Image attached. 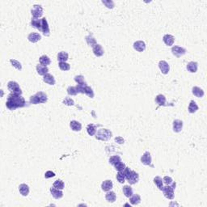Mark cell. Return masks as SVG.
<instances>
[{
	"mask_svg": "<svg viewBox=\"0 0 207 207\" xmlns=\"http://www.w3.org/2000/svg\"><path fill=\"white\" fill-rule=\"evenodd\" d=\"M159 67L164 75H167L170 71V66L168 65V63L165 61H160L159 62Z\"/></svg>",
	"mask_w": 207,
	"mask_h": 207,
	"instance_id": "8fae6325",
	"label": "cell"
},
{
	"mask_svg": "<svg viewBox=\"0 0 207 207\" xmlns=\"http://www.w3.org/2000/svg\"><path fill=\"white\" fill-rule=\"evenodd\" d=\"M162 191H163L164 195V197L166 198L170 199V200L174 198V188H172V186L167 185V186H165V187L163 188Z\"/></svg>",
	"mask_w": 207,
	"mask_h": 207,
	"instance_id": "52a82bcc",
	"label": "cell"
},
{
	"mask_svg": "<svg viewBox=\"0 0 207 207\" xmlns=\"http://www.w3.org/2000/svg\"><path fill=\"white\" fill-rule=\"evenodd\" d=\"M70 126L73 131H80L82 130V125L77 121H71L70 123Z\"/></svg>",
	"mask_w": 207,
	"mask_h": 207,
	"instance_id": "7402d4cb",
	"label": "cell"
},
{
	"mask_svg": "<svg viewBox=\"0 0 207 207\" xmlns=\"http://www.w3.org/2000/svg\"><path fill=\"white\" fill-rule=\"evenodd\" d=\"M119 161H122V159L119 155H113L111 156L110 159H109V164L112 165H114L115 164H117Z\"/></svg>",
	"mask_w": 207,
	"mask_h": 207,
	"instance_id": "b9f144b4",
	"label": "cell"
},
{
	"mask_svg": "<svg viewBox=\"0 0 207 207\" xmlns=\"http://www.w3.org/2000/svg\"><path fill=\"white\" fill-rule=\"evenodd\" d=\"M43 80L45 83L49 85H54L55 84V79L54 77L50 75V74H46L43 77Z\"/></svg>",
	"mask_w": 207,
	"mask_h": 207,
	"instance_id": "44dd1931",
	"label": "cell"
},
{
	"mask_svg": "<svg viewBox=\"0 0 207 207\" xmlns=\"http://www.w3.org/2000/svg\"><path fill=\"white\" fill-rule=\"evenodd\" d=\"M19 191L22 196L26 197L29 193V187L26 184H19Z\"/></svg>",
	"mask_w": 207,
	"mask_h": 207,
	"instance_id": "d6986e66",
	"label": "cell"
},
{
	"mask_svg": "<svg viewBox=\"0 0 207 207\" xmlns=\"http://www.w3.org/2000/svg\"><path fill=\"white\" fill-rule=\"evenodd\" d=\"M163 182L166 184L167 185L172 186L174 189L176 188V182H174L173 180L172 179V177H170V176H164V179H163Z\"/></svg>",
	"mask_w": 207,
	"mask_h": 207,
	"instance_id": "e575fe53",
	"label": "cell"
},
{
	"mask_svg": "<svg viewBox=\"0 0 207 207\" xmlns=\"http://www.w3.org/2000/svg\"><path fill=\"white\" fill-rule=\"evenodd\" d=\"M87 134H89L90 136H93L96 134V126H95L94 124H89L87 126Z\"/></svg>",
	"mask_w": 207,
	"mask_h": 207,
	"instance_id": "836d02e7",
	"label": "cell"
},
{
	"mask_svg": "<svg viewBox=\"0 0 207 207\" xmlns=\"http://www.w3.org/2000/svg\"><path fill=\"white\" fill-rule=\"evenodd\" d=\"M151 161H152V159H151V153L149 151H146L141 157V162L144 165L151 166V167L153 168L154 166L151 164Z\"/></svg>",
	"mask_w": 207,
	"mask_h": 207,
	"instance_id": "ba28073f",
	"label": "cell"
},
{
	"mask_svg": "<svg viewBox=\"0 0 207 207\" xmlns=\"http://www.w3.org/2000/svg\"><path fill=\"white\" fill-rule=\"evenodd\" d=\"M48 100V97L46 94L43 91H39L37 93L32 95L30 97V103L33 104H37L45 103Z\"/></svg>",
	"mask_w": 207,
	"mask_h": 207,
	"instance_id": "3957f363",
	"label": "cell"
},
{
	"mask_svg": "<svg viewBox=\"0 0 207 207\" xmlns=\"http://www.w3.org/2000/svg\"><path fill=\"white\" fill-rule=\"evenodd\" d=\"M10 62L11 63L12 66H14L15 69H17V70H19V71H20V70L22 69V65H21V63H20L19 61H17V60H15V59H11Z\"/></svg>",
	"mask_w": 207,
	"mask_h": 207,
	"instance_id": "60d3db41",
	"label": "cell"
},
{
	"mask_svg": "<svg viewBox=\"0 0 207 207\" xmlns=\"http://www.w3.org/2000/svg\"><path fill=\"white\" fill-rule=\"evenodd\" d=\"M67 93L68 95H75L78 94V92H77V89H76L75 87H69L68 88H67Z\"/></svg>",
	"mask_w": 207,
	"mask_h": 207,
	"instance_id": "f6af8a7d",
	"label": "cell"
},
{
	"mask_svg": "<svg viewBox=\"0 0 207 207\" xmlns=\"http://www.w3.org/2000/svg\"><path fill=\"white\" fill-rule=\"evenodd\" d=\"M43 35L45 37H49L50 35V30H49V27L48 24L47 19L45 18H42L41 19V30Z\"/></svg>",
	"mask_w": 207,
	"mask_h": 207,
	"instance_id": "30bf717a",
	"label": "cell"
},
{
	"mask_svg": "<svg viewBox=\"0 0 207 207\" xmlns=\"http://www.w3.org/2000/svg\"><path fill=\"white\" fill-rule=\"evenodd\" d=\"M57 60L59 62H66L68 60V53L66 52H60L57 54Z\"/></svg>",
	"mask_w": 207,
	"mask_h": 207,
	"instance_id": "f1b7e54d",
	"label": "cell"
},
{
	"mask_svg": "<svg viewBox=\"0 0 207 207\" xmlns=\"http://www.w3.org/2000/svg\"><path fill=\"white\" fill-rule=\"evenodd\" d=\"M28 39L30 42L36 43L37 42V41H39L41 39V35H40L39 33H30V34L28 36Z\"/></svg>",
	"mask_w": 207,
	"mask_h": 207,
	"instance_id": "e0dca14e",
	"label": "cell"
},
{
	"mask_svg": "<svg viewBox=\"0 0 207 207\" xmlns=\"http://www.w3.org/2000/svg\"><path fill=\"white\" fill-rule=\"evenodd\" d=\"M105 198H106V200L108 201V202L113 203L116 201L117 196H116V193L113 192V191H108V193H106V195H105Z\"/></svg>",
	"mask_w": 207,
	"mask_h": 207,
	"instance_id": "484cf974",
	"label": "cell"
},
{
	"mask_svg": "<svg viewBox=\"0 0 207 207\" xmlns=\"http://www.w3.org/2000/svg\"><path fill=\"white\" fill-rule=\"evenodd\" d=\"M75 81L79 85H87V83L84 79V77L83 75H76L75 77Z\"/></svg>",
	"mask_w": 207,
	"mask_h": 207,
	"instance_id": "f35d334b",
	"label": "cell"
},
{
	"mask_svg": "<svg viewBox=\"0 0 207 207\" xmlns=\"http://www.w3.org/2000/svg\"><path fill=\"white\" fill-rule=\"evenodd\" d=\"M115 141L118 142L119 144H123L124 143V139H123L122 137H117L116 138H115Z\"/></svg>",
	"mask_w": 207,
	"mask_h": 207,
	"instance_id": "681fc988",
	"label": "cell"
},
{
	"mask_svg": "<svg viewBox=\"0 0 207 207\" xmlns=\"http://www.w3.org/2000/svg\"><path fill=\"white\" fill-rule=\"evenodd\" d=\"M113 182H112V180H106L103 181V183L101 184V188H102V190L104 191V192L110 191V190L113 188Z\"/></svg>",
	"mask_w": 207,
	"mask_h": 207,
	"instance_id": "4fadbf2b",
	"label": "cell"
},
{
	"mask_svg": "<svg viewBox=\"0 0 207 207\" xmlns=\"http://www.w3.org/2000/svg\"><path fill=\"white\" fill-rule=\"evenodd\" d=\"M155 102L158 104V105H160V106H164V105H166V97L162 94L158 95L155 97Z\"/></svg>",
	"mask_w": 207,
	"mask_h": 207,
	"instance_id": "d4e9b609",
	"label": "cell"
},
{
	"mask_svg": "<svg viewBox=\"0 0 207 207\" xmlns=\"http://www.w3.org/2000/svg\"><path fill=\"white\" fill-rule=\"evenodd\" d=\"M25 104V99L21 95L11 93L7 97L6 106L10 110H15L16 108L24 107Z\"/></svg>",
	"mask_w": 207,
	"mask_h": 207,
	"instance_id": "6da1fadb",
	"label": "cell"
},
{
	"mask_svg": "<svg viewBox=\"0 0 207 207\" xmlns=\"http://www.w3.org/2000/svg\"><path fill=\"white\" fill-rule=\"evenodd\" d=\"M83 94H86L87 96H89L90 98H93L94 97V91L91 87H90L88 86H86L83 88Z\"/></svg>",
	"mask_w": 207,
	"mask_h": 207,
	"instance_id": "8d00e7d4",
	"label": "cell"
},
{
	"mask_svg": "<svg viewBox=\"0 0 207 207\" xmlns=\"http://www.w3.org/2000/svg\"><path fill=\"white\" fill-rule=\"evenodd\" d=\"M198 63L196 61H190L187 64V70L191 73H196L198 71Z\"/></svg>",
	"mask_w": 207,
	"mask_h": 207,
	"instance_id": "ffe728a7",
	"label": "cell"
},
{
	"mask_svg": "<svg viewBox=\"0 0 207 207\" xmlns=\"http://www.w3.org/2000/svg\"><path fill=\"white\" fill-rule=\"evenodd\" d=\"M123 193L125 194V196L126 198H130L132 195H133V189L130 186V185H125L123 187Z\"/></svg>",
	"mask_w": 207,
	"mask_h": 207,
	"instance_id": "1f68e13d",
	"label": "cell"
},
{
	"mask_svg": "<svg viewBox=\"0 0 207 207\" xmlns=\"http://www.w3.org/2000/svg\"><path fill=\"white\" fill-rule=\"evenodd\" d=\"M198 110V104H196V102L194 100H191L189 105H188V112L190 113H196Z\"/></svg>",
	"mask_w": 207,
	"mask_h": 207,
	"instance_id": "4dcf8cb0",
	"label": "cell"
},
{
	"mask_svg": "<svg viewBox=\"0 0 207 207\" xmlns=\"http://www.w3.org/2000/svg\"><path fill=\"white\" fill-rule=\"evenodd\" d=\"M154 183L156 184L157 188H159L160 190H162L164 188V185H163V180L160 176H155L154 178Z\"/></svg>",
	"mask_w": 207,
	"mask_h": 207,
	"instance_id": "d590c367",
	"label": "cell"
},
{
	"mask_svg": "<svg viewBox=\"0 0 207 207\" xmlns=\"http://www.w3.org/2000/svg\"><path fill=\"white\" fill-rule=\"evenodd\" d=\"M130 202L131 203V205L136 206L141 202V197L138 194H134L130 198Z\"/></svg>",
	"mask_w": 207,
	"mask_h": 207,
	"instance_id": "4316f807",
	"label": "cell"
},
{
	"mask_svg": "<svg viewBox=\"0 0 207 207\" xmlns=\"http://www.w3.org/2000/svg\"><path fill=\"white\" fill-rule=\"evenodd\" d=\"M183 128V122L180 120H175L173 122V130L176 133H179L182 130Z\"/></svg>",
	"mask_w": 207,
	"mask_h": 207,
	"instance_id": "ac0fdd59",
	"label": "cell"
},
{
	"mask_svg": "<svg viewBox=\"0 0 207 207\" xmlns=\"http://www.w3.org/2000/svg\"><path fill=\"white\" fill-rule=\"evenodd\" d=\"M31 24L32 27L36 29H38L39 31L41 30V19H36V18H33L31 20Z\"/></svg>",
	"mask_w": 207,
	"mask_h": 207,
	"instance_id": "603a6c76",
	"label": "cell"
},
{
	"mask_svg": "<svg viewBox=\"0 0 207 207\" xmlns=\"http://www.w3.org/2000/svg\"><path fill=\"white\" fill-rule=\"evenodd\" d=\"M134 49L138 52H142L146 49V44L142 41H138L134 43Z\"/></svg>",
	"mask_w": 207,
	"mask_h": 207,
	"instance_id": "7c38bea8",
	"label": "cell"
},
{
	"mask_svg": "<svg viewBox=\"0 0 207 207\" xmlns=\"http://www.w3.org/2000/svg\"><path fill=\"white\" fill-rule=\"evenodd\" d=\"M172 53L176 57H180L181 56L185 54L186 49L184 48L180 47V46H173L172 48Z\"/></svg>",
	"mask_w": 207,
	"mask_h": 207,
	"instance_id": "9c48e42d",
	"label": "cell"
},
{
	"mask_svg": "<svg viewBox=\"0 0 207 207\" xmlns=\"http://www.w3.org/2000/svg\"><path fill=\"white\" fill-rule=\"evenodd\" d=\"M117 180L118 181L120 182L121 184H123L125 182L126 180V176H125V174L123 173V172H118V174H117Z\"/></svg>",
	"mask_w": 207,
	"mask_h": 207,
	"instance_id": "ee69618b",
	"label": "cell"
},
{
	"mask_svg": "<svg viewBox=\"0 0 207 207\" xmlns=\"http://www.w3.org/2000/svg\"><path fill=\"white\" fill-rule=\"evenodd\" d=\"M163 41H164V42L165 43L166 45L172 46V45L174 44L175 37L173 36L170 35V34H166V35L164 36V37H163Z\"/></svg>",
	"mask_w": 207,
	"mask_h": 207,
	"instance_id": "5bb4252c",
	"label": "cell"
},
{
	"mask_svg": "<svg viewBox=\"0 0 207 207\" xmlns=\"http://www.w3.org/2000/svg\"><path fill=\"white\" fill-rule=\"evenodd\" d=\"M31 13H32L33 18L39 19L40 17L42 16L43 15L42 7L40 6V5H34L33 7V9L31 10Z\"/></svg>",
	"mask_w": 207,
	"mask_h": 207,
	"instance_id": "8992f818",
	"label": "cell"
},
{
	"mask_svg": "<svg viewBox=\"0 0 207 207\" xmlns=\"http://www.w3.org/2000/svg\"><path fill=\"white\" fill-rule=\"evenodd\" d=\"M123 173L125 174L126 179L127 180V181L130 183V184H134L138 183V180H139V175L136 172L131 170L130 168L126 167V168L122 171Z\"/></svg>",
	"mask_w": 207,
	"mask_h": 207,
	"instance_id": "7a4b0ae2",
	"label": "cell"
},
{
	"mask_svg": "<svg viewBox=\"0 0 207 207\" xmlns=\"http://www.w3.org/2000/svg\"><path fill=\"white\" fill-rule=\"evenodd\" d=\"M56 175L54 172H53L52 171H47L45 173V179H49V178H52V177H54Z\"/></svg>",
	"mask_w": 207,
	"mask_h": 207,
	"instance_id": "c3c4849f",
	"label": "cell"
},
{
	"mask_svg": "<svg viewBox=\"0 0 207 207\" xmlns=\"http://www.w3.org/2000/svg\"><path fill=\"white\" fill-rule=\"evenodd\" d=\"M63 104H65L66 105H68V106H72V105L75 104V102L70 97H66L65 99H63Z\"/></svg>",
	"mask_w": 207,
	"mask_h": 207,
	"instance_id": "7dc6e473",
	"label": "cell"
},
{
	"mask_svg": "<svg viewBox=\"0 0 207 207\" xmlns=\"http://www.w3.org/2000/svg\"><path fill=\"white\" fill-rule=\"evenodd\" d=\"M102 3H103L108 8L112 9V8L114 7V3H113V1H111V0H103Z\"/></svg>",
	"mask_w": 207,
	"mask_h": 207,
	"instance_id": "bcb514c9",
	"label": "cell"
},
{
	"mask_svg": "<svg viewBox=\"0 0 207 207\" xmlns=\"http://www.w3.org/2000/svg\"><path fill=\"white\" fill-rule=\"evenodd\" d=\"M92 51L94 53V54L96 57H101L103 56L104 54V49L102 47L101 45L99 44H96L95 45L93 49H92Z\"/></svg>",
	"mask_w": 207,
	"mask_h": 207,
	"instance_id": "2e32d148",
	"label": "cell"
},
{
	"mask_svg": "<svg viewBox=\"0 0 207 207\" xmlns=\"http://www.w3.org/2000/svg\"><path fill=\"white\" fill-rule=\"evenodd\" d=\"M40 63L43 65V66H47L48 65H49L51 63V60L50 58L47 56V55H43L40 57Z\"/></svg>",
	"mask_w": 207,
	"mask_h": 207,
	"instance_id": "d6a6232c",
	"label": "cell"
},
{
	"mask_svg": "<svg viewBox=\"0 0 207 207\" xmlns=\"http://www.w3.org/2000/svg\"><path fill=\"white\" fill-rule=\"evenodd\" d=\"M7 88H8V90L11 93L22 95V91H21V88L19 87V83L17 82H15V81H10V82H8Z\"/></svg>",
	"mask_w": 207,
	"mask_h": 207,
	"instance_id": "5b68a950",
	"label": "cell"
},
{
	"mask_svg": "<svg viewBox=\"0 0 207 207\" xmlns=\"http://www.w3.org/2000/svg\"><path fill=\"white\" fill-rule=\"evenodd\" d=\"M58 66H59V68L61 69V71H69V70L71 69L70 64H68V63H66V62H59Z\"/></svg>",
	"mask_w": 207,
	"mask_h": 207,
	"instance_id": "7bdbcfd3",
	"label": "cell"
},
{
	"mask_svg": "<svg viewBox=\"0 0 207 207\" xmlns=\"http://www.w3.org/2000/svg\"><path fill=\"white\" fill-rule=\"evenodd\" d=\"M192 92H193V94L195 96H197L198 98L203 97V95L205 94L204 91L202 89H201L200 87H193V89H192Z\"/></svg>",
	"mask_w": 207,
	"mask_h": 207,
	"instance_id": "83f0119b",
	"label": "cell"
},
{
	"mask_svg": "<svg viewBox=\"0 0 207 207\" xmlns=\"http://www.w3.org/2000/svg\"><path fill=\"white\" fill-rule=\"evenodd\" d=\"M113 166H114L115 169L118 171V172H122V171H123V170L126 168V164H125L123 162H122V161H119V162H118L117 164H115Z\"/></svg>",
	"mask_w": 207,
	"mask_h": 207,
	"instance_id": "74e56055",
	"label": "cell"
},
{
	"mask_svg": "<svg viewBox=\"0 0 207 207\" xmlns=\"http://www.w3.org/2000/svg\"><path fill=\"white\" fill-rule=\"evenodd\" d=\"M53 187L62 190V189L64 188V187H65V184L63 183V181L61 180H57L54 181V183H53Z\"/></svg>",
	"mask_w": 207,
	"mask_h": 207,
	"instance_id": "ab89813d",
	"label": "cell"
},
{
	"mask_svg": "<svg viewBox=\"0 0 207 207\" xmlns=\"http://www.w3.org/2000/svg\"><path fill=\"white\" fill-rule=\"evenodd\" d=\"M85 39H86V41L87 43V45H88L89 46H91V47H94L95 45L97 44L95 39V38L93 37V36L91 35V34L88 35V36H87V37H85Z\"/></svg>",
	"mask_w": 207,
	"mask_h": 207,
	"instance_id": "f546056e",
	"label": "cell"
},
{
	"mask_svg": "<svg viewBox=\"0 0 207 207\" xmlns=\"http://www.w3.org/2000/svg\"><path fill=\"white\" fill-rule=\"evenodd\" d=\"M113 136L112 132L108 129H100L95 134V138L97 140L100 141H108Z\"/></svg>",
	"mask_w": 207,
	"mask_h": 207,
	"instance_id": "277c9868",
	"label": "cell"
},
{
	"mask_svg": "<svg viewBox=\"0 0 207 207\" xmlns=\"http://www.w3.org/2000/svg\"><path fill=\"white\" fill-rule=\"evenodd\" d=\"M37 73L40 75H46L48 74V71H49V69H48L47 66H43L41 64H38L37 66Z\"/></svg>",
	"mask_w": 207,
	"mask_h": 207,
	"instance_id": "cb8c5ba5",
	"label": "cell"
},
{
	"mask_svg": "<svg viewBox=\"0 0 207 207\" xmlns=\"http://www.w3.org/2000/svg\"><path fill=\"white\" fill-rule=\"evenodd\" d=\"M50 192H51L52 196L55 199H60L63 197V193L61 189L53 187V188H50Z\"/></svg>",
	"mask_w": 207,
	"mask_h": 207,
	"instance_id": "9a60e30c",
	"label": "cell"
}]
</instances>
